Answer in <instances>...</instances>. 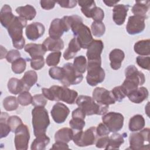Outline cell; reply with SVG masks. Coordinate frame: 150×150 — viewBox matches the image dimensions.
Returning a JSON list of instances; mask_svg holds the SVG:
<instances>
[{
    "label": "cell",
    "instance_id": "6da1fadb",
    "mask_svg": "<svg viewBox=\"0 0 150 150\" xmlns=\"http://www.w3.org/2000/svg\"><path fill=\"white\" fill-rule=\"evenodd\" d=\"M66 18L81 48L88 49L94 40L89 28L83 23V19L78 15L67 16Z\"/></svg>",
    "mask_w": 150,
    "mask_h": 150
},
{
    "label": "cell",
    "instance_id": "7a4b0ae2",
    "mask_svg": "<svg viewBox=\"0 0 150 150\" xmlns=\"http://www.w3.org/2000/svg\"><path fill=\"white\" fill-rule=\"evenodd\" d=\"M26 24L27 21L24 18L21 16H15L7 28L13 47L18 50L22 49L25 47V39L23 36V29L27 26Z\"/></svg>",
    "mask_w": 150,
    "mask_h": 150
},
{
    "label": "cell",
    "instance_id": "3957f363",
    "mask_svg": "<svg viewBox=\"0 0 150 150\" xmlns=\"http://www.w3.org/2000/svg\"><path fill=\"white\" fill-rule=\"evenodd\" d=\"M32 123L33 133L36 137L45 134L46 129L50 125V120L47 110L42 107H35L32 111Z\"/></svg>",
    "mask_w": 150,
    "mask_h": 150
},
{
    "label": "cell",
    "instance_id": "277c9868",
    "mask_svg": "<svg viewBox=\"0 0 150 150\" xmlns=\"http://www.w3.org/2000/svg\"><path fill=\"white\" fill-rule=\"evenodd\" d=\"M76 103L84 111L86 115H104L107 112L109 108V105L99 104L93 97L84 95L79 96L76 99Z\"/></svg>",
    "mask_w": 150,
    "mask_h": 150
},
{
    "label": "cell",
    "instance_id": "5b68a950",
    "mask_svg": "<svg viewBox=\"0 0 150 150\" xmlns=\"http://www.w3.org/2000/svg\"><path fill=\"white\" fill-rule=\"evenodd\" d=\"M98 138L96 128L91 127L85 131L83 130L74 133L73 140L78 146L84 147L94 144Z\"/></svg>",
    "mask_w": 150,
    "mask_h": 150
},
{
    "label": "cell",
    "instance_id": "8992f818",
    "mask_svg": "<svg viewBox=\"0 0 150 150\" xmlns=\"http://www.w3.org/2000/svg\"><path fill=\"white\" fill-rule=\"evenodd\" d=\"M101 65L98 63L88 62L86 80L90 86H96L104 81L105 74Z\"/></svg>",
    "mask_w": 150,
    "mask_h": 150
},
{
    "label": "cell",
    "instance_id": "52a82bcc",
    "mask_svg": "<svg viewBox=\"0 0 150 150\" xmlns=\"http://www.w3.org/2000/svg\"><path fill=\"white\" fill-rule=\"evenodd\" d=\"M149 131L150 129L146 128L139 132L136 131V132L131 134L129 137V149L133 150L149 149V144L144 145V142H149Z\"/></svg>",
    "mask_w": 150,
    "mask_h": 150
},
{
    "label": "cell",
    "instance_id": "ba28073f",
    "mask_svg": "<svg viewBox=\"0 0 150 150\" xmlns=\"http://www.w3.org/2000/svg\"><path fill=\"white\" fill-rule=\"evenodd\" d=\"M64 69V77L60 81L65 87L78 84L83 79L82 74L79 73L71 63H67L63 66Z\"/></svg>",
    "mask_w": 150,
    "mask_h": 150
},
{
    "label": "cell",
    "instance_id": "9c48e42d",
    "mask_svg": "<svg viewBox=\"0 0 150 150\" xmlns=\"http://www.w3.org/2000/svg\"><path fill=\"white\" fill-rule=\"evenodd\" d=\"M124 116L120 112H107L102 117L103 122L110 132H117L121 130L124 125Z\"/></svg>",
    "mask_w": 150,
    "mask_h": 150
},
{
    "label": "cell",
    "instance_id": "30bf717a",
    "mask_svg": "<svg viewBox=\"0 0 150 150\" xmlns=\"http://www.w3.org/2000/svg\"><path fill=\"white\" fill-rule=\"evenodd\" d=\"M30 133L28 127L22 124L15 132V145L17 150H26L28 148Z\"/></svg>",
    "mask_w": 150,
    "mask_h": 150
},
{
    "label": "cell",
    "instance_id": "8fae6325",
    "mask_svg": "<svg viewBox=\"0 0 150 150\" xmlns=\"http://www.w3.org/2000/svg\"><path fill=\"white\" fill-rule=\"evenodd\" d=\"M104 48V44L101 40H93L87 49L86 56L88 62H96L101 64V54Z\"/></svg>",
    "mask_w": 150,
    "mask_h": 150
},
{
    "label": "cell",
    "instance_id": "7c38bea8",
    "mask_svg": "<svg viewBox=\"0 0 150 150\" xmlns=\"http://www.w3.org/2000/svg\"><path fill=\"white\" fill-rule=\"evenodd\" d=\"M93 98L98 103L109 105L116 102L111 91L103 87H96L93 91Z\"/></svg>",
    "mask_w": 150,
    "mask_h": 150
},
{
    "label": "cell",
    "instance_id": "4fadbf2b",
    "mask_svg": "<svg viewBox=\"0 0 150 150\" xmlns=\"http://www.w3.org/2000/svg\"><path fill=\"white\" fill-rule=\"evenodd\" d=\"M145 19L136 15L130 16L128 18L126 30L128 34L131 35L141 33L145 28Z\"/></svg>",
    "mask_w": 150,
    "mask_h": 150
},
{
    "label": "cell",
    "instance_id": "5bb4252c",
    "mask_svg": "<svg viewBox=\"0 0 150 150\" xmlns=\"http://www.w3.org/2000/svg\"><path fill=\"white\" fill-rule=\"evenodd\" d=\"M50 113L55 122L62 124L67 119L70 113V110L65 104L58 102L53 106Z\"/></svg>",
    "mask_w": 150,
    "mask_h": 150
},
{
    "label": "cell",
    "instance_id": "9a60e30c",
    "mask_svg": "<svg viewBox=\"0 0 150 150\" xmlns=\"http://www.w3.org/2000/svg\"><path fill=\"white\" fill-rule=\"evenodd\" d=\"M45 31L44 25L40 22H33L28 25L25 29V34L28 39L36 40L41 38Z\"/></svg>",
    "mask_w": 150,
    "mask_h": 150
},
{
    "label": "cell",
    "instance_id": "2e32d148",
    "mask_svg": "<svg viewBox=\"0 0 150 150\" xmlns=\"http://www.w3.org/2000/svg\"><path fill=\"white\" fill-rule=\"evenodd\" d=\"M129 5L124 4H117L112 9V19L117 25H122L127 16Z\"/></svg>",
    "mask_w": 150,
    "mask_h": 150
},
{
    "label": "cell",
    "instance_id": "e0dca14e",
    "mask_svg": "<svg viewBox=\"0 0 150 150\" xmlns=\"http://www.w3.org/2000/svg\"><path fill=\"white\" fill-rule=\"evenodd\" d=\"M78 96V93L69 88L67 87H61L59 93V101H62L69 104L75 103Z\"/></svg>",
    "mask_w": 150,
    "mask_h": 150
},
{
    "label": "cell",
    "instance_id": "ac0fdd59",
    "mask_svg": "<svg viewBox=\"0 0 150 150\" xmlns=\"http://www.w3.org/2000/svg\"><path fill=\"white\" fill-rule=\"evenodd\" d=\"M65 32L61 19L55 18L52 21L49 29V37L56 39H60Z\"/></svg>",
    "mask_w": 150,
    "mask_h": 150
},
{
    "label": "cell",
    "instance_id": "d6986e66",
    "mask_svg": "<svg viewBox=\"0 0 150 150\" xmlns=\"http://www.w3.org/2000/svg\"><path fill=\"white\" fill-rule=\"evenodd\" d=\"M125 79L135 80L139 86H142L145 83V78L144 73L139 71L134 65H129L125 69Z\"/></svg>",
    "mask_w": 150,
    "mask_h": 150
},
{
    "label": "cell",
    "instance_id": "ffe728a7",
    "mask_svg": "<svg viewBox=\"0 0 150 150\" xmlns=\"http://www.w3.org/2000/svg\"><path fill=\"white\" fill-rule=\"evenodd\" d=\"M8 88L9 91L15 95L20 94L23 91H29L30 90L23 83L22 80L17 78H11L8 82Z\"/></svg>",
    "mask_w": 150,
    "mask_h": 150
},
{
    "label": "cell",
    "instance_id": "44dd1931",
    "mask_svg": "<svg viewBox=\"0 0 150 150\" xmlns=\"http://www.w3.org/2000/svg\"><path fill=\"white\" fill-rule=\"evenodd\" d=\"M148 95L149 92L147 88L145 87H141L130 92L127 95V97L131 102L139 104L146 100L148 97Z\"/></svg>",
    "mask_w": 150,
    "mask_h": 150
},
{
    "label": "cell",
    "instance_id": "7402d4cb",
    "mask_svg": "<svg viewBox=\"0 0 150 150\" xmlns=\"http://www.w3.org/2000/svg\"><path fill=\"white\" fill-rule=\"evenodd\" d=\"M125 57L124 52L120 49H114L109 54L110 66L113 70H118L121 66Z\"/></svg>",
    "mask_w": 150,
    "mask_h": 150
},
{
    "label": "cell",
    "instance_id": "603a6c76",
    "mask_svg": "<svg viewBox=\"0 0 150 150\" xmlns=\"http://www.w3.org/2000/svg\"><path fill=\"white\" fill-rule=\"evenodd\" d=\"M15 16L12 13V8L9 5L5 4L2 6L0 12V21L1 25L5 28L7 29L8 28Z\"/></svg>",
    "mask_w": 150,
    "mask_h": 150
},
{
    "label": "cell",
    "instance_id": "cb8c5ba5",
    "mask_svg": "<svg viewBox=\"0 0 150 150\" xmlns=\"http://www.w3.org/2000/svg\"><path fill=\"white\" fill-rule=\"evenodd\" d=\"M149 9V1H136L135 4L132 7V12L134 15L141 16L145 19L148 18L146 13Z\"/></svg>",
    "mask_w": 150,
    "mask_h": 150
},
{
    "label": "cell",
    "instance_id": "d4e9b609",
    "mask_svg": "<svg viewBox=\"0 0 150 150\" xmlns=\"http://www.w3.org/2000/svg\"><path fill=\"white\" fill-rule=\"evenodd\" d=\"M42 45L46 51L58 52L64 48V42L61 38L56 39L48 37L43 41Z\"/></svg>",
    "mask_w": 150,
    "mask_h": 150
},
{
    "label": "cell",
    "instance_id": "484cf974",
    "mask_svg": "<svg viewBox=\"0 0 150 150\" xmlns=\"http://www.w3.org/2000/svg\"><path fill=\"white\" fill-rule=\"evenodd\" d=\"M74 135V131L67 127L59 129L54 135V139L56 142H63L65 143L69 142Z\"/></svg>",
    "mask_w": 150,
    "mask_h": 150
},
{
    "label": "cell",
    "instance_id": "4316f807",
    "mask_svg": "<svg viewBox=\"0 0 150 150\" xmlns=\"http://www.w3.org/2000/svg\"><path fill=\"white\" fill-rule=\"evenodd\" d=\"M15 11L19 15V16L24 18L26 21L32 20L36 15L35 8L29 4L16 8Z\"/></svg>",
    "mask_w": 150,
    "mask_h": 150
},
{
    "label": "cell",
    "instance_id": "83f0119b",
    "mask_svg": "<svg viewBox=\"0 0 150 150\" xmlns=\"http://www.w3.org/2000/svg\"><path fill=\"white\" fill-rule=\"evenodd\" d=\"M80 49L81 47L76 38H73L70 41L68 47L63 53L64 59L66 60H68L74 58L76 54Z\"/></svg>",
    "mask_w": 150,
    "mask_h": 150
},
{
    "label": "cell",
    "instance_id": "f1b7e54d",
    "mask_svg": "<svg viewBox=\"0 0 150 150\" xmlns=\"http://www.w3.org/2000/svg\"><path fill=\"white\" fill-rule=\"evenodd\" d=\"M24 50L28 53L31 58L36 56H43L46 53V50L42 44L36 43H28L24 47Z\"/></svg>",
    "mask_w": 150,
    "mask_h": 150
},
{
    "label": "cell",
    "instance_id": "f546056e",
    "mask_svg": "<svg viewBox=\"0 0 150 150\" xmlns=\"http://www.w3.org/2000/svg\"><path fill=\"white\" fill-rule=\"evenodd\" d=\"M145 125L144 118L142 115L137 114L132 117L129 121L128 128L132 132H136L141 130Z\"/></svg>",
    "mask_w": 150,
    "mask_h": 150
},
{
    "label": "cell",
    "instance_id": "4dcf8cb0",
    "mask_svg": "<svg viewBox=\"0 0 150 150\" xmlns=\"http://www.w3.org/2000/svg\"><path fill=\"white\" fill-rule=\"evenodd\" d=\"M135 52L140 56H149L150 54V40H141L134 44Z\"/></svg>",
    "mask_w": 150,
    "mask_h": 150
},
{
    "label": "cell",
    "instance_id": "1f68e13d",
    "mask_svg": "<svg viewBox=\"0 0 150 150\" xmlns=\"http://www.w3.org/2000/svg\"><path fill=\"white\" fill-rule=\"evenodd\" d=\"M50 138L47 135L42 134L36 137L31 144L32 150H44L50 142Z\"/></svg>",
    "mask_w": 150,
    "mask_h": 150
},
{
    "label": "cell",
    "instance_id": "d6a6232c",
    "mask_svg": "<svg viewBox=\"0 0 150 150\" xmlns=\"http://www.w3.org/2000/svg\"><path fill=\"white\" fill-rule=\"evenodd\" d=\"M123 135L114 132L109 137V143L105 149H118L124 142Z\"/></svg>",
    "mask_w": 150,
    "mask_h": 150
},
{
    "label": "cell",
    "instance_id": "836d02e7",
    "mask_svg": "<svg viewBox=\"0 0 150 150\" xmlns=\"http://www.w3.org/2000/svg\"><path fill=\"white\" fill-rule=\"evenodd\" d=\"M60 88L59 86H52L50 88H42V94L49 100L59 101Z\"/></svg>",
    "mask_w": 150,
    "mask_h": 150
},
{
    "label": "cell",
    "instance_id": "e575fe53",
    "mask_svg": "<svg viewBox=\"0 0 150 150\" xmlns=\"http://www.w3.org/2000/svg\"><path fill=\"white\" fill-rule=\"evenodd\" d=\"M77 3L81 6V11L82 13L87 17L90 18L91 13L93 9L96 7V2L94 1H79Z\"/></svg>",
    "mask_w": 150,
    "mask_h": 150
},
{
    "label": "cell",
    "instance_id": "d590c367",
    "mask_svg": "<svg viewBox=\"0 0 150 150\" xmlns=\"http://www.w3.org/2000/svg\"><path fill=\"white\" fill-rule=\"evenodd\" d=\"M8 113L2 112L0 117V128H1V138H3L8 136L11 129L8 124L7 120L9 118Z\"/></svg>",
    "mask_w": 150,
    "mask_h": 150
},
{
    "label": "cell",
    "instance_id": "8d00e7d4",
    "mask_svg": "<svg viewBox=\"0 0 150 150\" xmlns=\"http://www.w3.org/2000/svg\"><path fill=\"white\" fill-rule=\"evenodd\" d=\"M23 83L29 89L34 86L38 81V75L34 70H29L25 73L21 79Z\"/></svg>",
    "mask_w": 150,
    "mask_h": 150
},
{
    "label": "cell",
    "instance_id": "74e56055",
    "mask_svg": "<svg viewBox=\"0 0 150 150\" xmlns=\"http://www.w3.org/2000/svg\"><path fill=\"white\" fill-rule=\"evenodd\" d=\"M73 65L75 68V69L79 73L81 74L85 73L87 67L86 58L83 55H80L76 57L74 59Z\"/></svg>",
    "mask_w": 150,
    "mask_h": 150
},
{
    "label": "cell",
    "instance_id": "f35d334b",
    "mask_svg": "<svg viewBox=\"0 0 150 150\" xmlns=\"http://www.w3.org/2000/svg\"><path fill=\"white\" fill-rule=\"evenodd\" d=\"M19 103L17 98L14 96H8L3 100V106L8 111H14L18 108Z\"/></svg>",
    "mask_w": 150,
    "mask_h": 150
},
{
    "label": "cell",
    "instance_id": "ab89813d",
    "mask_svg": "<svg viewBox=\"0 0 150 150\" xmlns=\"http://www.w3.org/2000/svg\"><path fill=\"white\" fill-rule=\"evenodd\" d=\"M91 29L93 35L96 37L102 36L105 31V26L103 22L93 21L91 25Z\"/></svg>",
    "mask_w": 150,
    "mask_h": 150
},
{
    "label": "cell",
    "instance_id": "60d3db41",
    "mask_svg": "<svg viewBox=\"0 0 150 150\" xmlns=\"http://www.w3.org/2000/svg\"><path fill=\"white\" fill-rule=\"evenodd\" d=\"M26 62L25 59L19 57L12 63V70L15 74H21L26 69Z\"/></svg>",
    "mask_w": 150,
    "mask_h": 150
},
{
    "label": "cell",
    "instance_id": "b9f144b4",
    "mask_svg": "<svg viewBox=\"0 0 150 150\" xmlns=\"http://www.w3.org/2000/svg\"><path fill=\"white\" fill-rule=\"evenodd\" d=\"M62 56V53L60 51L53 52L48 54L46 59V63L48 66H56L59 62Z\"/></svg>",
    "mask_w": 150,
    "mask_h": 150
},
{
    "label": "cell",
    "instance_id": "7bdbcfd3",
    "mask_svg": "<svg viewBox=\"0 0 150 150\" xmlns=\"http://www.w3.org/2000/svg\"><path fill=\"white\" fill-rule=\"evenodd\" d=\"M49 74L52 79L60 81L64 77V69L58 66L52 67L49 70Z\"/></svg>",
    "mask_w": 150,
    "mask_h": 150
},
{
    "label": "cell",
    "instance_id": "ee69618b",
    "mask_svg": "<svg viewBox=\"0 0 150 150\" xmlns=\"http://www.w3.org/2000/svg\"><path fill=\"white\" fill-rule=\"evenodd\" d=\"M85 125L84 120L80 118H72L69 121V125L76 132L83 130Z\"/></svg>",
    "mask_w": 150,
    "mask_h": 150
},
{
    "label": "cell",
    "instance_id": "f6af8a7d",
    "mask_svg": "<svg viewBox=\"0 0 150 150\" xmlns=\"http://www.w3.org/2000/svg\"><path fill=\"white\" fill-rule=\"evenodd\" d=\"M17 99L20 105L26 106L32 104L33 97L29 91H23L19 94Z\"/></svg>",
    "mask_w": 150,
    "mask_h": 150
},
{
    "label": "cell",
    "instance_id": "bcb514c9",
    "mask_svg": "<svg viewBox=\"0 0 150 150\" xmlns=\"http://www.w3.org/2000/svg\"><path fill=\"white\" fill-rule=\"evenodd\" d=\"M7 122L11 129V131L12 132H15L18 127L22 124V121L19 117L16 115H12L9 117Z\"/></svg>",
    "mask_w": 150,
    "mask_h": 150
},
{
    "label": "cell",
    "instance_id": "7dc6e473",
    "mask_svg": "<svg viewBox=\"0 0 150 150\" xmlns=\"http://www.w3.org/2000/svg\"><path fill=\"white\" fill-rule=\"evenodd\" d=\"M30 67L36 70H39L43 67L45 65V59L43 56H36L30 60Z\"/></svg>",
    "mask_w": 150,
    "mask_h": 150
},
{
    "label": "cell",
    "instance_id": "c3c4849f",
    "mask_svg": "<svg viewBox=\"0 0 150 150\" xmlns=\"http://www.w3.org/2000/svg\"><path fill=\"white\" fill-rule=\"evenodd\" d=\"M47 101L46 98L43 94H36L33 97L32 105L34 107H45L47 104Z\"/></svg>",
    "mask_w": 150,
    "mask_h": 150
},
{
    "label": "cell",
    "instance_id": "681fc988",
    "mask_svg": "<svg viewBox=\"0 0 150 150\" xmlns=\"http://www.w3.org/2000/svg\"><path fill=\"white\" fill-rule=\"evenodd\" d=\"M116 101L121 102L127 96L121 86H117L111 90Z\"/></svg>",
    "mask_w": 150,
    "mask_h": 150
},
{
    "label": "cell",
    "instance_id": "f907efd6",
    "mask_svg": "<svg viewBox=\"0 0 150 150\" xmlns=\"http://www.w3.org/2000/svg\"><path fill=\"white\" fill-rule=\"evenodd\" d=\"M137 64L141 68L149 70L150 69V57L149 56H139L136 59Z\"/></svg>",
    "mask_w": 150,
    "mask_h": 150
},
{
    "label": "cell",
    "instance_id": "816d5d0a",
    "mask_svg": "<svg viewBox=\"0 0 150 150\" xmlns=\"http://www.w3.org/2000/svg\"><path fill=\"white\" fill-rule=\"evenodd\" d=\"M104 18V11L99 7H95L91 13V17L94 21L102 22Z\"/></svg>",
    "mask_w": 150,
    "mask_h": 150
},
{
    "label": "cell",
    "instance_id": "f5cc1de1",
    "mask_svg": "<svg viewBox=\"0 0 150 150\" xmlns=\"http://www.w3.org/2000/svg\"><path fill=\"white\" fill-rule=\"evenodd\" d=\"M21 57V53L18 50H11L9 51L5 57L6 60L9 63H12L16 59Z\"/></svg>",
    "mask_w": 150,
    "mask_h": 150
},
{
    "label": "cell",
    "instance_id": "db71d44e",
    "mask_svg": "<svg viewBox=\"0 0 150 150\" xmlns=\"http://www.w3.org/2000/svg\"><path fill=\"white\" fill-rule=\"evenodd\" d=\"M109 143V137L108 135L103 136V137H100L98 138H97L95 144L96 146L98 148H104L105 149Z\"/></svg>",
    "mask_w": 150,
    "mask_h": 150
},
{
    "label": "cell",
    "instance_id": "11a10c76",
    "mask_svg": "<svg viewBox=\"0 0 150 150\" xmlns=\"http://www.w3.org/2000/svg\"><path fill=\"white\" fill-rule=\"evenodd\" d=\"M96 132L98 135V137H103L108 135L110 134V131L107 128V127L105 126V125L103 123H100L97 127L96 128Z\"/></svg>",
    "mask_w": 150,
    "mask_h": 150
},
{
    "label": "cell",
    "instance_id": "9f6ffc18",
    "mask_svg": "<svg viewBox=\"0 0 150 150\" xmlns=\"http://www.w3.org/2000/svg\"><path fill=\"white\" fill-rule=\"evenodd\" d=\"M59 5L64 8H74L77 4V1L74 0H64V1H59L56 2Z\"/></svg>",
    "mask_w": 150,
    "mask_h": 150
},
{
    "label": "cell",
    "instance_id": "6f0895ef",
    "mask_svg": "<svg viewBox=\"0 0 150 150\" xmlns=\"http://www.w3.org/2000/svg\"><path fill=\"white\" fill-rule=\"evenodd\" d=\"M41 7L45 10H50L53 9L56 4V2L48 0H42L40 1Z\"/></svg>",
    "mask_w": 150,
    "mask_h": 150
},
{
    "label": "cell",
    "instance_id": "680465c9",
    "mask_svg": "<svg viewBox=\"0 0 150 150\" xmlns=\"http://www.w3.org/2000/svg\"><path fill=\"white\" fill-rule=\"evenodd\" d=\"M86 114L84 111L80 107L74 110L72 112V118H80L82 119H85L86 117Z\"/></svg>",
    "mask_w": 150,
    "mask_h": 150
},
{
    "label": "cell",
    "instance_id": "91938a15",
    "mask_svg": "<svg viewBox=\"0 0 150 150\" xmlns=\"http://www.w3.org/2000/svg\"><path fill=\"white\" fill-rule=\"evenodd\" d=\"M69 147L67 145V143L63 142H56L53 144L51 149H69Z\"/></svg>",
    "mask_w": 150,
    "mask_h": 150
},
{
    "label": "cell",
    "instance_id": "94428289",
    "mask_svg": "<svg viewBox=\"0 0 150 150\" xmlns=\"http://www.w3.org/2000/svg\"><path fill=\"white\" fill-rule=\"evenodd\" d=\"M120 1H105L103 0V2L108 6L111 7V6H114L117 4L118 2H119Z\"/></svg>",
    "mask_w": 150,
    "mask_h": 150
},
{
    "label": "cell",
    "instance_id": "6125c7cd",
    "mask_svg": "<svg viewBox=\"0 0 150 150\" xmlns=\"http://www.w3.org/2000/svg\"><path fill=\"white\" fill-rule=\"evenodd\" d=\"M1 59H2L5 57H6V54H7L8 52L2 46H1Z\"/></svg>",
    "mask_w": 150,
    "mask_h": 150
}]
</instances>
